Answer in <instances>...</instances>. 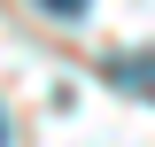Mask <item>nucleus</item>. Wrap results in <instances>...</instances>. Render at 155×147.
I'll return each mask as SVG.
<instances>
[{"mask_svg": "<svg viewBox=\"0 0 155 147\" xmlns=\"http://www.w3.org/2000/svg\"><path fill=\"white\" fill-rule=\"evenodd\" d=\"M109 85H116V93H140V101H155V47L116 54V62H109Z\"/></svg>", "mask_w": 155, "mask_h": 147, "instance_id": "1", "label": "nucleus"}, {"mask_svg": "<svg viewBox=\"0 0 155 147\" xmlns=\"http://www.w3.org/2000/svg\"><path fill=\"white\" fill-rule=\"evenodd\" d=\"M47 16H85V0H39Z\"/></svg>", "mask_w": 155, "mask_h": 147, "instance_id": "2", "label": "nucleus"}, {"mask_svg": "<svg viewBox=\"0 0 155 147\" xmlns=\"http://www.w3.org/2000/svg\"><path fill=\"white\" fill-rule=\"evenodd\" d=\"M0 139H8V124H0Z\"/></svg>", "mask_w": 155, "mask_h": 147, "instance_id": "3", "label": "nucleus"}]
</instances>
